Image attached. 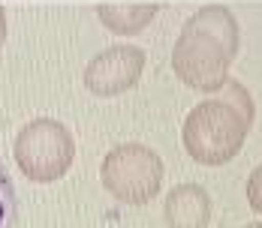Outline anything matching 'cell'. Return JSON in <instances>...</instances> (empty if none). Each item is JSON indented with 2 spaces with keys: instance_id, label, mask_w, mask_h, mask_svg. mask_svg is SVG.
I'll use <instances>...</instances> for the list:
<instances>
[{
  "instance_id": "3957f363",
  "label": "cell",
  "mask_w": 262,
  "mask_h": 228,
  "mask_svg": "<svg viewBox=\"0 0 262 228\" xmlns=\"http://www.w3.org/2000/svg\"><path fill=\"white\" fill-rule=\"evenodd\" d=\"M15 165L21 174L36 183H52L60 180L76 159V141L73 132L54 117H36L27 120L15 135Z\"/></svg>"
},
{
  "instance_id": "5b68a950",
  "label": "cell",
  "mask_w": 262,
  "mask_h": 228,
  "mask_svg": "<svg viewBox=\"0 0 262 228\" xmlns=\"http://www.w3.org/2000/svg\"><path fill=\"white\" fill-rule=\"evenodd\" d=\"M145 72V48L139 45H108L100 54H94L81 72L84 87L94 96H121L124 90H130L139 84V78Z\"/></svg>"
},
{
  "instance_id": "6da1fadb",
  "label": "cell",
  "mask_w": 262,
  "mask_h": 228,
  "mask_svg": "<svg viewBox=\"0 0 262 228\" xmlns=\"http://www.w3.org/2000/svg\"><path fill=\"white\" fill-rule=\"evenodd\" d=\"M241 33L232 9L226 6H202L187 18L184 30L172 48V69L187 87L217 93L226 78L229 66L238 54Z\"/></svg>"
},
{
  "instance_id": "8fae6325",
  "label": "cell",
  "mask_w": 262,
  "mask_h": 228,
  "mask_svg": "<svg viewBox=\"0 0 262 228\" xmlns=\"http://www.w3.org/2000/svg\"><path fill=\"white\" fill-rule=\"evenodd\" d=\"M3 42H6V12L0 6V48H3Z\"/></svg>"
},
{
  "instance_id": "277c9868",
  "label": "cell",
  "mask_w": 262,
  "mask_h": 228,
  "mask_svg": "<svg viewBox=\"0 0 262 228\" xmlns=\"http://www.w3.org/2000/svg\"><path fill=\"white\" fill-rule=\"evenodd\" d=\"M163 174L166 168L160 153L139 141L112 147L100 165V183L105 186V192L124 204H148L151 198H157Z\"/></svg>"
},
{
  "instance_id": "ba28073f",
  "label": "cell",
  "mask_w": 262,
  "mask_h": 228,
  "mask_svg": "<svg viewBox=\"0 0 262 228\" xmlns=\"http://www.w3.org/2000/svg\"><path fill=\"white\" fill-rule=\"evenodd\" d=\"M15 222H18V195L0 159V228H15Z\"/></svg>"
},
{
  "instance_id": "8992f818",
  "label": "cell",
  "mask_w": 262,
  "mask_h": 228,
  "mask_svg": "<svg viewBox=\"0 0 262 228\" xmlns=\"http://www.w3.org/2000/svg\"><path fill=\"white\" fill-rule=\"evenodd\" d=\"M163 216H166L169 228H208L211 195L199 183H178L166 195Z\"/></svg>"
},
{
  "instance_id": "7a4b0ae2",
  "label": "cell",
  "mask_w": 262,
  "mask_h": 228,
  "mask_svg": "<svg viewBox=\"0 0 262 228\" xmlns=\"http://www.w3.org/2000/svg\"><path fill=\"white\" fill-rule=\"evenodd\" d=\"M250 123L253 120H247L232 102L211 96L193 105L184 117L181 144L187 156L199 165H226L241 153Z\"/></svg>"
},
{
  "instance_id": "9c48e42d",
  "label": "cell",
  "mask_w": 262,
  "mask_h": 228,
  "mask_svg": "<svg viewBox=\"0 0 262 228\" xmlns=\"http://www.w3.org/2000/svg\"><path fill=\"white\" fill-rule=\"evenodd\" d=\"M223 93V99L232 102L238 111L247 117V120H253V99H250V93H247V87L241 84V81H235V78H226V84L217 90V96Z\"/></svg>"
},
{
  "instance_id": "7c38bea8",
  "label": "cell",
  "mask_w": 262,
  "mask_h": 228,
  "mask_svg": "<svg viewBox=\"0 0 262 228\" xmlns=\"http://www.w3.org/2000/svg\"><path fill=\"white\" fill-rule=\"evenodd\" d=\"M244 228H262V222H247Z\"/></svg>"
},
{
  "instance_id": "30bf717a",
  "label": "cell",
  "mask_w": 262,
  "mask_h": 228,
  "mask_svg": "<svg viewBox=\"0 0 262 228\" xmlns=\"http://www.w3.org/2000/svg\"><path fill=\"white\" fill-rule=\"evenodd\" d=\"M247 201H250V207L262 216V165L253 168V174L247 178Z\"/></svg>"
},
{
  "instance_id": "52a82bcc",
  "label": "cell",
  "mask_w": 262,
  "mask_h": 228,
  "mask_svg": "<svg viewBox=\"0 0 262 228\" xmlns=\"http://www.w3.org/2000/svg\"><path fill=\"white\" fill-rule=\"evenodd\" d=\"M160 12L157 3H103L97 6V15L112 33H121V36H133L139 30L154 21V15Z\"/></svg>"
}]
</instances>
